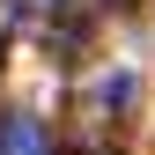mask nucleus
Masks as SVG:
<instances>
[{
  "mask_svg": "<svg viewBox=\"0 0 155 155\" xmlns=\"http://www.w3.org/2000/svg\"><path fill=\"white\" fill-rule=\"evenodd\" d=\"M0 155H52V140L30 111H0Z\"/></svg>",
  "mask_w": 155,
  "mask_h": 155,
  "instance_id": "f257e3e1",
  "label": "nucleus"
},
{
  "mask_svg": "<svg viewBox=\"0 0 155 155\" xmlns=\"http://www.w3.org/2000/svg\"><path fill=\"white\" fill-rule=\"evenodd\" d=\"M30 8H59V0H30Z\"/></svg>",
  "mask_w": 155,
  "mask_h": 155,
  "instance_id": "7ed1b4c3",
  "label": "nucleus"
},
{
  "mask_svg": "<svg viewBox=\"0 0 155 155\" xmlns=\"http://www.w3.org/2000/svg\"><path fill=\"white\" fill-rule=\"evenodd\" d=\"M96 96H104V104H133V74H111V81L96 89Z\"/></svg>",
  "mask_w": 155,
  "mask_h": 155,
  "instance_id": "f03ea898",
  "label": "nucleus"
}]
</instances>
